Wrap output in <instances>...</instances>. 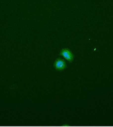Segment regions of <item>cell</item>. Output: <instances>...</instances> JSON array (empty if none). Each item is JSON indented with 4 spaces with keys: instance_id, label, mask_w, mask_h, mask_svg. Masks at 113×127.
I'll return each mask as SVG.
<instances>
[{
    "instance_id": "obj_1",
    "label": "cell",
    "mask_w": 113,
    "mask_h": 127,
    "mask_svg": "<svg viewBox=\"0 0 113 127\" xmlns=\"http://www.w3.org/2000/svg\"><path fill=\"white\" fill-rule=\"evenodd\" d=\"M60 55L70 63L72 62L74 59V56L72 52L67 49H62L60 51Z\"/></svg>"
},
{
    "instance_id": "obj_2",
    "label": "cell",
    "mask_w": 113,
    "mask_h": 127,
    "mask_svg": "<svg viewBox=\"0 0 113 127\" xmlns=\"http://www.w3.org/2000/svg\"><path fill=\"white\" fill-rule=\"evenodd\" d=\"M54 66L56 70L61 71L66 68V63L63 59L60 58H58L54 63Z\"/></svg>"
}]
</instances>
